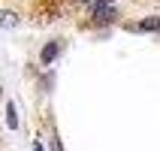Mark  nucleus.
<instances>
[{
	"label": "nucleus",
	"instance_id": "7ed1b4c3",
	"mask_svg": "<svg viewBox=\"0 0 160 151\" xmlns=\"http://www.w3.org/2000/svg\"><path fill=\"white\" fill-rule=\"evenodd\" d=\"M0 27H18V12H12V9H0Z\"/></svg>",
	"mask_w": 160,
	"mask_h": 151
},
{
	"label": "nucleus",
	"instance_id": "f03ea898",
	"mask_svg": "<svg viewBox=\"0 0 160 151\" xmlns=\"http://www.w3.org/2000/svg\"><path fill=\"white\" fill-rule=\"evenodd\" d=\"M58 54H61V43H58V39H52L48 45H42V52H39V61H42L45 67H48V63H52L54 58H58Z\"/></svg>",
	"mask_w": 160,
	"mask_h": 151
},
{
	"label": "nucleus",
	"instance_id": "0eeeda50",
	"mask_svg": "<svg viewBox=\"0 0 160 151\" xmlns=\"http://www.w3.org/2000/svg\"><path fill=\"white\" fill-rule=\"evenodd\" d=\"M33 151H42V145H39V142H36V145H33Z\"/></svg>",
	"mask_w": 160,
	"mask_h": 151
},
{
	"label": "nucleus",
	"instance_id": "f257e3e1",
	"mask_svg": "<svg viewBox=\"0 0 160 151\" xmlns=\"http://www.w3.org/2000/svg\"><path fill=\"white\" fill-rule=\"evenodd\" d=\"M91 12H94V21H100V24H109V21L118 18L115 0H94L91 3Z\"/></svg>",
	"mask_w": 160,
	"mask_h": 151
},
{
	"label": "nucleus",
	"instance_id": "423d86ee",
	"mask_svg": "<svg viewBox=\"0 0 160 151\" xmlns=\"http://www.w3.org/2000/svg\"><path fill=\"white\" fill-rule=\"evenodd\" d=\"M48 142H52V151H63V148H61V142H58V139H48Z\"/></svg>",
	"mask_w": 160,
	"mask_h": 151
},
{
	"label": "nucleus",
	"instance_id": "6e6552de",
	"mask_svg": "<svg viewBox=\"0 0 160 151\" xmlns=\"http://www.w3.org/2000/svg\"><path fill=\"white\" fill-rule=\"evenodd\" d=\"M79 3H94V0H79Z\"/></svg>",
	"mask_w": 160,
	"mask_h": 151
},
{
	"label": "nucleus",
	"instance_id": "20e7f679",
	"mask_svg": "<svg viewBox=\"0 0 160 151\" xmlns=\"http://www.w3.org/2000/svg\"><path fill=\"white\" fill-rule=\"evenodd\" d=\"M6 127L9 130H18V109H15V103H6Z\"/></svg>",
	"mask_w": 160,
	"mask_h": 151
},
{
	"label": "nucleus",
	"instance_id": "39448f33",
	"mask_svg": "<svg viewBox=\"0 0 160 151\" xmlns=\"http://www.w3.org/2000/svg\"><path fill=\"white\" fill-rule=\"evenodd\" d=\"M139 30H160V18L157 15H148L139 21Z\"/></svg>",
	"mask_w": 160,
	"mask_h": 151
}]
</instances>
